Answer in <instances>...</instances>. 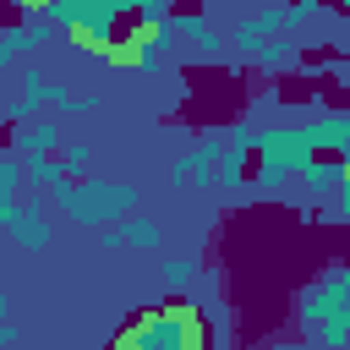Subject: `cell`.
Instances as JSON below:
<instances>
[{
	"label": "cell",
	"mask_w": 350,
	"mask_h": 350,
	"mask_svg": "<svg viewBox=\"0 0 350 350\" xmlns=\"http://www.w3.org/2000/svg\"><path fill=\"white\" fill-rule=\"evenodd\" d=\"M109 350H208V323L191 301H164L153 312H137Z\"/></svg>",
	"instance_id": "cell-1"
},
{
	"label": "cell",
	"mask_w": 350,
	"mask_h": 350,
	"mask_svg": "<svg viewBox=\"0 0 350 350\" xmlns=\"http://www.w3.org/2000/svg\"><path fill=\"white\" fill-rule=\"evenodd\" d=\"M137 5H115V0H60V5H44V22L66 27L77 49L88 55H104L115 44V33L131 22Z\"/></svg>",
	"instance_id": "cell-2"
},
{
	"label": "cell",
	"mask_w": 350,
	"mask_h": 350,
	"mask_svg": "<svg viewBox=\"0 0 350 350\" xmlns=\"http://www.w3.org/2000/svg\"><path fill=\"white\" fill-rule=\"evenodd\" d=\"M55 202L77 219V224H88V230H98V224H109V219H120L126 208H137V191H126V186H104V180H66V186H55Z\"/></svg>",
	"instance_id": "cell-3"
},
{
	"label": "cell",
	"mask_w": 350,
	"mask_h": 350,
	"mask_svg": "<svg viewBox=\"0 0 350 350\" xmlns=\"http://www.w3.org/2000/svg\"><path fill=\"white\" fill-rule=\"evenodd\" d=\"M252 148H257V180H284V175H306V164L317 159L301 126H279V131H262V137H257Z\"/></svg>",
	"instance_id": "cell-4"
},
{
	"label": "cell",
	"mask_w": 350,
	"mask_h": 350,
	"mask_svg": "<svg viewBox=\"0 0 350 350\" xmlns=\"http://www.w3.org/2000/svg\"><path fill=\"white\" fill-rule=\"evenodd\" d=\"M306 16H312V5H295V11H257V16H246V22L235 27V44H241L246 55H262L273 33H284V27L306 22Z\"/></svg>",
	"instance_id": "cell-5"
},
{
	"label": "cell",
	"mask_w": 350,
	"mask_h": 350,
	"mask_svg": "<svg viewBox=\"0 0 350 350\" xmlns=\"http://www.w3.org/2000/svg\"><path fill=\"white\" fill-rule=\"evenodd\" d=\"M301 317L306 323H334V317H350V279L345 273H334L328 284H317L312 295H306V306H301Z\"/></svg>",
	"instance_id": "cell-6"
},
{
	"label": "cell",
	"mask_w": 350,
	"mask_h": 350,
	"mask_svg": "<svg viewBox=\"0 0 350 350\" xmlns=\"http://www.w3.org/2000/svg\"><path fill=\"white\" fill-rule=\"evenodd\" d=\"M306 131V142H312V153H350V109H334V115H317L312 126H301Z\"/></svg>",
	"instance_id": "cell-7"
},
{
	"label": "cell",
	"mask_w": 350,
	"mask_h": 350,
	"mask_svg": "<svg viewBox=\"0 0 350 350\" xmlns=\"http://www.w3.org/2000/svg\"><path fill=\"white\" fill-rule=\"evenodd\" d=\"M16 148L33 153V159H49V153H60V126L55 120H27L22 137H16Z\"/></svg>",
	"instance_id": "cell-8"
},
{
	"label": "cell",
	"mask_w": 350,
	"mask_h": 350,
	"mask_svg": "<svg viewBox=\"0 0 350 350\" xmlns=\"http://www.w3.org/2000/svg\"><path fill=\"white\" fill-rule=\"evenodd\" d=\"M104 246H159V230L148 224V219H126V224H115L109 235H104Z\"/></svg>",
	"instance_id": "cell-9"
},
{
	"label": "cell",
	"mask_w": 350,
	"mask_h": 350,
	"mask_svg": "<svg viewBox=\"0 0 350 350\" xmlns=\"http://www.w3.org/2000/svg\"><path fill=\"white\" fill-rule=\"evenodd\" d=\"M5 235H16V241H22V246H27V252H38V246H49V224H44V219H38V213H27V208H22V213H16V224H11V230H5Z\"/></svg>",
	"instance_id": "cell-10"
},
{
	"label": "cell",
	"mask_w": 350,
	"mask_h": 350,
	"mask_svg": "<svg viewBox=\"0 0 350 350\" xmlns=\"http://www.w3.org/2000/svg\"><path fill=\"white\" fill-rule=\"evenodd\" d=\"M339 180H345V164L339 159H312L306 164V186L312 191H339Z\"/></svg>",
	"instance_id": "cell-11"
},
{
	"label": "cell",
	"mask_w": 350,
	"mask_h": 350,
	"mask_svg": "<svg viewBox=\"0 0 350 350\" xmlns=\"http://www.w3.org/2000/svg\"><path fill=\"white\" fill-rule=\"evenodd\" d=\"M170 38H191V44H213V33H208V22L202 16H180V11H170Z\"/></svg>",
	"instance_id": "cell-12"
},
{
	"label": "cell",
	"mask_w": 350,
	"mask_h": 350,
	"mask_svg": "<svg viewBox=\"0 0 350 350\" xmlns=\"http://www.w3.org/2000/svg\"><path fill=\"white\" fill-rule=\"evenodd\" d=\"M22 49H33V33H22V27H11V33H0V66H11Z\"/></svg>",
	"instance_id": "cell-13"
},
{
	"label": "cell",
	"mask_w": 350,
	"mask_h": 350,
	"mask_svg": "<svg viewBox=\"0 0 350 350\" xmlns=\"http://www.w3.org/2000/svg\"><path fill=\"white\" fill-rule=\"evenodd\" d=\"M27 170H33V180H38V186H49V191H55V186H66V170H60L55 159H33Z\"/></svg>",
	"instance_id": "cell-14"
},
{
	"label": "cell",
	"mask_w": 350,
	"mask_h": 350,
	"mask_svg": "<svg viewBox=\"0 0 350 350\" xmlns=\"http://www.w3.org/2000/svg\"><path fill=\"white\" fill-rule=\"evenodd\" d=\"M164 284H170V290H186V284H191V262H186V257L164 262Z\"/></svg>",
	"instance_id": "cell-15"
},
{
	"label": "cell",
	"mask_w": 350,
	"mask_h": 350,
	"mask_svg": "<svg viewBox=\"0 0 350 350\" xmlns=\"http://www.w3.org/2000/svg\"><path fill=\"white\" fill-rule=\"evenodd\" d=\"M16 180H22L16 159H0V197H16Z\"/></svg>",
	"instance_id": "cell-16"
},
{
	"label": "cell",
	"mask_w": 350,
	"mask_h": 350,
	"mask_svg": "<svg viewBox=\"0 0 350 350\" xmlns=\"http://www.w3.org/2000/svg\"><path fill=\"white\" fill-rule=\"evenodd\" d=\"M323 339H328V345H350V317H334V323H323Z\"/></svg>",
	"instance_id": "cell-17"
},
{
	"label": "cell",
	"mask_w": 350,
	"mask_h": 350,
	"mask_svg": "<svg viewBox=\"0 0 350 350\" xmlns=\"http://www.w3.org/2000/svg\"><path fill=\"white\" fill-rule=\"evenodd\" d=\"M5 345H16V328H11V323H0V350H5Z\"/></svg>",
	"instance_id": "cell-18"
},
{
	"label": "cell",
	"mask_w": 350,
	"mask_h": 350,
	"mask_svg": "<svg viewBox=\"0 0 350 350\" xmlns=\"http://www.w3.org/2000/svg\"><path fill=\"white\" fill-rule=\"evenodd\" d=\"M0 323H5V290H0Z\"/></svg>",
	"instance_id": "cell-19"
}]
</instances>
